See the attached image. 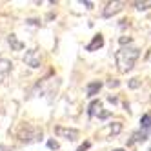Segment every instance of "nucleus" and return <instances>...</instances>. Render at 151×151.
Here are the masks:
<instances>
[{"mask_svg":"<svg viewBox=\"0 0 151 151\" xmlns=\"http://www.w3.org/2000/svg\"><path fill=\"white\" fill-rule=\"evenodd\" d=\"M107 86H109V88H116V86H118V80H109V82H107Z\"/></svg>","mask_w":151,"mask_h":151,"instance_id":"obj_19","label":"nucleus"},{"mask_svg":"<svg viewBox=\"0 0 151 151\" xmlns=\"http://www.w3.org/2000/svg\"><path fill=\"white\" fill-rule=\"evenodd\" d=\"M127 86H129L131 89H138L140 86H142V82H140V78H131V80L127 82Z\"/></svg>","mask_w":151,"mask_h":151,"instance_id":"obj_15","label":"nucleus"},{"mask_svg":"<svg viewBox=\"0 0 151 151\" xmlns=\"http://www.w3.org/2000/svg\"><path fill=\"white\" fill-rule=\"evenodd\" d=\"M82 4L88 7V9H91V7H93V4H91V2H84V0H82Z\"/></svg>","mask_w":151,"mask_h":151,"instance_id":"obj_20","label":"nucleus"},{"mask_svg":"<svg viewBox=\"0 0 151 151\" xmlns=\"http://www.w3.org/2000/svg\"><path fill=\"white\" fill-rule=\"evenodd\" d=\"M138 57H140V49L131 47V46L120 47L115 53V62H116V66H118V71H120V73L131 71L135 68V62L138 60Z\"/></svg>","mask_w":151,"mask_h":151,"instance_id":"obj_1","label":"nucleus"},{"mask_svg":"<svg viewBox=\"0 0 151 151\" xmlns=\"http://www.w3.org/2000/svg\"><path fill=\"white\" fill-rule=\"evenodd\" d=\"M104 46V37L102 35H95L93 37V40H91V44H88V51H96V49H100Z\"/></svg>","mask_w":151,"mask_h":151,"instance_id":"obj_8","label":"nucleus"},{"mask_svg":"<svg viewBox=\"0 0 151 151\" xmlns=\"http://www.w3.org/2000/svg\"><path fill=\"white\" fill-rule=\"evenodd\" d=\"M11 68H13L11 60H7V58H0V84L7 80L9 73H11Z\"/></svg>","mask_w":151,"mask_h":151,"instance_id":"obj_6","label":"nucleus"},{"mask_svg":"<svg viewBox=\"0 0 151 151\" xmlns=\"http://www.w3.org/2000/svg\"><path fill=\"white\" fill-rule=\"evenodd\" d=\"M24 62L27 64L31 69L40 68V64H42V55H40V51H38V49H27L26 55H24Z\"/></svg>","mask_w":151,"mask_h":151,"instance_id":"obj_3","label":"nucleus"},{"mask_svg":"<svg viewBox=\"0 0 151 151\" xmlns=\"http://www.w3.org/2000/svg\"><path fill=\"white\" fill-rule=\"evenodd\" d=\"M124 9V2H109L106 7H104V11H102V17L104 18H111L113 15L116 13H120Z\"/></svg>","mask_w":151,"mask_h":151,"instance_id":"obj_5","label":"nucleus"},{"mask_svg":"<svg viewBox=\"0 0 151 151\" xmlns=\"http://www.w3.org/2000/svg\"><path fill=\"white\" fill-rule=\"evenodd\" d=\"M115 151H124V149H115Z\"/></svg>","mask_w":151,"mask_h":151,"instance_id":"obj_23","label":"nucleus"},{"mask_svg":"<svg viewBox=\"0 0 151 151\" xmlns=\"http://www.w3.org/2000/svg\"><path fill=\"white\" fill-rule=\"evenodd\" d=\"M107 100H109V102H113V104H116V102H118V100H116V96H109Z\"/></svg>","mask_w":151,"mask_h":151,"instance_id":"obj_21","label":"nucleus"},{"mask_svg":"<svg viewBox=\"0 0 151 151\" xmlns=\"http://www.w3.org/2000/svg\"><path fill=\"white\" fill-rule=\"evenodd\" d=\"M100 88H102V82H99V80L89 82L88 84V96H95L96 93L100 91Z\"/></svg>","mask_w":151,"mask_h":151,"instance_id":"obj_11","label":"nucleus"},{"mask_svg":"<svg viewBox=\"0 0 151 151\" xmlns=\"http://www.w3.org/2000/svg\"><path fill=\"white\" fill-rule=\"evenodd\" d=\"M89 146H91V142H84V144H82L77 151H88V149H89Z\"/></svg>","mask_w":151,"mask_h":151,"instance_id":"obj_17","label":"nucleus"},{"mask_svg":"<svg viewBox=\"0 0 151 151\" xmlns=\"http://www.w3.org/2000/svg\"><path fill=\"white\" fill-rule=\"evenodd\" d=\"M147 137H149V133L142 131V129H138V131H135V133L131 135V138L127 140V146H133V144H140V142H144V140H147Z\"/></svg>","mask_w":151,"mask_h":151,"instance_id":"obj_7","label":"nucleus"},{"mask_svg":"<svg viewBox=\"0 0 151 151\" xmlns=\"http://www.w3.org/2000/svg\"><path fill=\"white\" fill-rule=\"evenodd\" d=\"M140 129H142V131H146V133L151 131V111L142 115V118H140Z\"/></svg>","mask_w":151,"mask_h":151,"instance_id":"obj_10","label":"nucleus"},{"mask_svg":"<svg viewBox=\"0 0 151 151\" xmlns=\"http://www.w3.org/2000/svg\"><path fill=\"white\" fill-rule=\"evenodd\" d=\"M42 137H44V131H42L40 127H37V126H31V124L22 126V129L18 131L20 142H26V144H29V142H38Z\"/></svg>","mask_w":151,"mask_h":151,"instance_id":"obj_2","label":"nucleus"},{"mask_svg":"<svg viewBox=\"0 0 151 151\" xmlns=\"http://www.w3.org/2000/svg\"><path fill=\"white\" fill-rule=\"evenodd\" d=\"M118 42H120V46H122V47H126V44L129 46V44L133 42V38H131V37H120V38H118Z\"/></svg>","mask_w":151,"mask_h":151,"instance_id":"obj_16","label":"nucleus"},{"mask_svg":"<svg viewBox=\"0 0 151 151\" xmlns=\"http://www.w3.org/2000/svg\"><path fill=\"white\" fill-rule=\"evenodd\" d=\"M102 113V102L100 100H93L91 104H89V109H88V115L93 118V116H96V115H100Z\"/></svg>","mask_w":151,"mask_h":151,"instance_id":"obj_9","label":"nucleus"},{"mask_svg":"<svg viewBox=\"0 0 151 151\" xmlns=\"http://www.w3.org/2000/svg\"><path fill=\"white\" fill-rule=\"evenodd\" d=\"M120 131H122V124L120 122H115L113 126H109V133L111 135H118Z\"/></svg>","mask_w":151,"mask_h":151,"instance_id":"obj_14","label":"nucleus"},{"mask_svg":"<svg viewBox=\"0 0 151 151\" xmlns=\"http://www.w3.org/2000/svg\"><path fill=\"white\" fill-rule=\"evenodd\" d=\"M149 151H151V147H149Z\"/></svg>","mask_w":151,"mask_h":151,"instance_id":"obj_24","label":"nucleus"},{"mask_svg":"<svg viewBox=\"0 0 151 151\" xmlns=\"http://www.w3.org/2000/svg\"><path fill=\"white\" fill-rule=\"evenodd\" d=\"M47 146H49V149H58V142H55V140H49Z\"/></svg>","mask_w":151,"mask_h":151,"instance_id":"obj_18","label":"nucleus"},{"mask_svg":"<svg viewBox=\"0 0 151 151\" xmlns=\"http://www.w3.org/2000/svg\"><path fill=\"white\" fill-rule=\"evenodd\" d=\"M7 42H9V46H11V47H13L15 51H20V49L24 47V44H22V42H20V40L17 38V35H9Z\"/></svg>","mask_w":151,"mask_h":151,"instance_id":"obj_12","label":"nucleus"},{"mask_svg":"<svg viewBox=\"0 0 151 151\" xmlns=\"http://www.w3.org/2000/svg\"><path fill=\"white\" fill-rule=\"evenodd\" d=\"M133 6L138 9V11H146V9H149V7H151V0H144V2L137 0V2H133Z\"/></svg>","mask_w":151,"mask_h":151,"instance_id":"obj_13","label":"nucleus"},{"mask_svg":"<svg viewBox=\"0 0 151 151\" xmlns=\"http://www.w3.org/2000/svg\"><path fill=\"white\" fill-rule=\"evenodd\" d=\"M55 135L66 140H77L78 138V131L75 127H64V126H55Z\"/></svg>","mask_w":151,"mask_h":151,"instance_id":"obj_4","label":"nucleus"},{"mask_svg":"<svg viewBox=\"0 0 151 151\" xmlns=\"http://www.w3.org/2000/svg\"><path fill=\"white\" fill-rule=\"evenodd\" d=\"M0 151H11V149H9L7 146H2V144H0Z\"/></svg>","mask_w":151,"mask_h":151,"instance_id":"obj_22","label":"nucleus"}]
</instances>
